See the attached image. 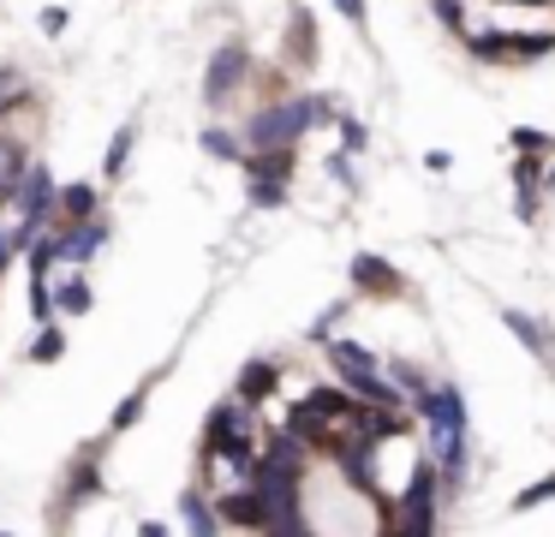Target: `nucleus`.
I'll return each mask as SVG.
<instances>
[{"mask_svg":"<svg viewBox=\"0 0 555 537\" xmlns=\"http://www.w3.org/2000/svg\"><path fill=\"white\" fill-rule=\"evenodd\" d=\"M61 353H66V334H61V322H49V329H37V334H30V346H25V358H30V365H54Z\"/></svg>","mask_w":555,"mask_h":537,"instance_id":"20","label":"nucleus"},{"mask_svg":"<svg viewBox=\"0 0 555 537\" xmlns=\"http://www.w3.org/2000/svg\"><path fill=\"white\" fill-rule=\"evenodd\" d=\"M37 95H30V84H25V72L18 66H0V126L18 114V107H30Z\"/></svg>","mask_w":555,"mask_h":537,"instance_id":"17","label":"nucleus"},{"mask_svg":"<svg viewBox=\"0 0 555 537\" xmlns=\"http://www.w3.org/2000/svg\"><path fill=\"white\" fill-rule=\"evenodd\" d=\"M514 150H550V138L543 131H514Z\"/></svg>","mask_w":555,"mask_h":537,"instance_id":"30","label":"nucleus"},{"mask_svg":"<svg viewBox=\"0 0 555 537\" xmlns=\"http://www.w3.org/2000/svg\"><path fill=\"white\" fill-rule=\"evenodd\" d=\"M335 126H340V155H352V150H364V143H371V131H364V119L340 114Z\"/></svg>","mask_w":555,"mask_h":537,"instance_id":"25","label":"nucleus"},{"mask_svg":"<svg viewBox=\"0 0 555 537\" xmlns=\"http://www.w3.org/2000/svg\"><path fill=\"white\" fill-rule=\"evenodd\" d=\"M335 12H340L347 24H359V30H364V0H335Z\"/></svg>","mask_w":555,"mask_h":537,"instance_id":"29","label":"nucleus"},{"mask_svg":"<svg viewBox=\"0 0 555 537\" xmlns=\"http://www.w3.org/2000/svg\"><path fill=\"white\" fill-rule=\"evenodd\" d=\"M352 286H359V293H376V298H395L400 293V274L388 269V257L359 251V257H352Z\"/></svg>","mask_w":555,"mask_h":537,"instance_id":"12","label":"nucleus"},{"mask_svg":"<svg viewBox=\"0 0 555 537\" xmlns=\"http://www.w3.org/2000/svg\"><path fill=\"white\" fill-rule=\"evenodd\" d=\"M555 48V30H538V36H507V60H531V54H550Z\"/></svg>","mask_w":555,"mask_h":537,"instance_id":"24","label":"nucleus"},{"mask_svg":"<svg viewBox=\"0 0 555 537\" xmlns=\"http://www.w3.org/2000/svg\"><path fill=\"white\" fill-rule=\"evenodd\" d=\"M90 305H96V298H90V281H85V269H66V274H54V317H85Z\"/></svg>","mask_w":555,"mask_h":537,"instance_id":"15","label":"nucleus"},{"mask_svg":"<svg viewBox=\"0 0 555 537\" xmlns=\"http://www.w3.org/2000/svg\"><path fill=\"white\" fill-rule=\"evenodd\" d=\"M543 501H555V472L550 477H531V484L514 496V513H531V508H543Z\"/></svg>","mask_w":555,"mask_h":537,"instance_id":"23","label":"nucleus"},{"mask_svg":"<svg viewBox=\"0 0 555 537\" xmlns=\"http://www.w3.org/2000/svg\"><path fill=\"white\" fill-rule=\"evenodd\" d=\"M197 150L216 155V162H245V138H240V131H228V126H204V131H197Z\"/></svg>","mask_w":555,"mask_h":537,"instance_id":"18","label":"nucleus"},{"mask_svg":"<svg viewBox=\"0 0 555 537\" xmlns=\"http://www.w3.org/2000/svg\"><path fill=\"white\" fill-rule=\"evenodd\" d=\"M25 167H30V150H25V138H13V131L0 126V209H13V197H18V179H25Z\"/></svg>","mask_w":555,"mask_h":537,"instance_id":"11","label":"nucleus"},{"mask_svg":"<svg viewBox=\"0 0 555 537\" xmlns=\"http://www.w3.org/2000/svg\"><path fill=\"white\" fill-rule=\"evenodd\" d=\"M436 489H442L436 465H430V460H418V465L406 472V489H400L395 537H436Z\"/></svg>","mask_w":555,"mask_h":537,"instance_id":"3","label":"nucleus"},{"mask_svg":"<svg viewBox=\"0 0 555 537\" xmlns=\"http://www.w3.org/2000/svg\"><path fill=\"white\" fill-rule=\"evenodd\" d=\"M90 496H102V460L96 453H78V460L66 465V477H61V496H54V525H66Z\"/></svg>","mask_w":555,"mask_h":537,"instance_id":"7","label":"nucleus"},{"mask_svg":"<svg viewBox=\"0 0 555 537\" xmlns=\"http://www.w3.org/2000/svg\"><path fill=\"white\" fill-rule=\"evenodd\" d=\"M257 448H263V436H257V406L221 400L204 418V453H257Z\"/></svg>","mask_w":555,"mask_h":537,"instance_id":"4","label":"nucleus"},{"mask_svg":"<svg viewBox=\"0 0 555 537\" xmlns=\"http://www.w3.org/2000/svg\"><path fill=\"white\" fill-rule=\"evenodd\" d=\"M293 60H317V24L305 7H293Z\"/></svg>","mask_w":555,"mask_h":537,"instance_id":"22","label":"nucleus"},{"mask_svg":"<svg viewBox=\"0 0 555 537\" xmlns=\"http://www.w3.org/2000/svg\"><path fill=\"white\" fill-rule=\"evenodd\" d=\"M144 406H150V388H132L120 406H114V418H108V436H120V430H132L138 418H144Z\"/></svg>","mask_w":555,"mask_h":537,"instance_id":"21","label":"nucleus"},{"mask_svg":"<svg viewBox=\"0 0 555 537\" xmlns=\"http://www.w3.org/2000/svg\"><path fill=\"white\" fill-rule=\"evenodd\" d=\"M328 365H335V376L347 382V394L359 406H376V412H395L406 394L388 382V370H383V358L371 353V346H359V341H328Z\"/></svg>","mask_w":555,"mask_h":537,"instance_id":"2","label":"nucleus"},{"mask_svg":"<svg viewBox=\"0 0 555 537\" xmlns=\"http://www.w3.org/2000/svg\"><path fill=\"white\" fill-rule=\"evenodd\" d=\"M18 263V251H13V227H0V281H7V269Z\"/></svg>","mask_w":555,"mask_h":537,"instance_id":"27","label":"nucleus"},{"mask_svg":"<svg viewBox=\"0 0 555 537\" xmlns=\"http://www.w3.org/2000/svg\"><path fill=\"white\" fill-rule=\"evenodd\" d=\"M502 329L507 334H519V346H526L531 358H555V346H550V334L538 329V322L526 317V310H502Z\"/></svg>","mask_w":555,"mask_h":537,"instance_id":"16","label":"nucleus"},{"mask_svg":"<svg viewBox=\"0 0 555 537\" xmlns=\"http://www.w3.org/2000/svg\"><path fill=\"white\" fill-rule=\"evenodd\" d=\"M335 114V102L328 95H281V102L257 107L251 119H245V155H263V150H293V143L305 138L311 126H323V119Z\"/></svg>","mask_w":555,"mask_h":537,"instance_id":"1","label":"nucleus"},{"mask_svg":"<svg viewBox=\"0 0 555 537\" xmlns=\"http://www.w3.org/2000/svg\"><path fill=\"white\" fill-rule=\"evenodd\" d=\"M132 150H138V126H120V131H114V143H108V155H102V179H126Z\"/></svg>","mask_w":555,"mask_h":537,"instance_id":"19","label":"nucleus"},{"mask_svg":"<svg viewBox=\"0 0 555 537\" xmlns=\"http://www.w3.org/2000/svg\"><path fill=\"white\" fill-rule=\"evenodd\" d=\"M519 7H543V0H519Z\"/></svg>","mask_w":555,"mask_h":537,"instance_id":"32","label":"nucleus"},{"mask_svg":"<svg viewBox=\"0 0 555 537\" xmlns=\"http://www.w3.org/2000/svg\"><path fill=\"white\" fill-rule=\"evenodd\" d=\"M61 233V269H85L90 257H96L102 245H108V215H96V221H78V227H54Z\"/></svg>","mask_w":555,"mask_h":537,"instance_id":"8","label":"nucleus"},{"mask_svg":"<svg viewBox=\"0 0 555 537\" xmlns=\"http://www.w3.org/2000/svg\"><path fill=\"white\" fill-rule=\"evenodd\" d=\"M436 12H442L448 30H466V12H460V0H436Z\"/></svg>","mask_w":555,"mask_h":537,"instance_id":"28","label":"nucleus"},{"mask_svg":"<svg viewBox=\"0 0 555 537\" xmlns=\"http://www.w3.org/2000/svg\"><path fill=\"white\" fill-rule=\"evenodd\" d=\"M0 537H13V532H0Z\"/></svg>","mask_w":555,"mask_h":537,"instance_id":"33","label":"nucleus"},{"mask_svg":"<svg viewBox=\"0 0 555 537\" xmlns=\"http://www.w3.org/2000/svg\"><path fill=\"white\" fill-rule=\"evenodd\" d=\"M96 215H102L96 179H73V186H61V197H54V227H78V221H96Z\"/></svg>","mask_w":555,"mask_h":537,"instance_id":"9","label":"nucleus"},{"mask_svg":"<svg viewBox=\"0 0 555 537\" xmlns=\"http://www.w3.org/2000/svg\"><path fill=\"white\" fill-rule=\"evenodd\" d=\"M245 78H251V48H245V42H221L216 54H209V66H204V102L209 107H228L233 95L245 90Z\"/></svg>","mask_w":555,"mask_h":537,"instance_id":"5","label":"nucleus"},{"mask_svg":"<svg viewBox=\"0 0 555 537\" xmlns=\"http://www.w3.org/2000/svg\"><path fill=\"white\" fill-rule=\"evenodd\" d=\"M138 537H173V532L162 520H144V525H138Z\"/></svg>","mask_w":555,"mask_h":537,"instance_id":"31","label":"nucleus"},{"mask_svg":"<svg viewBox=\"0 0 555 537\" xmlns=\"http://www.w3.org/2000/svg\"><path fill=\"white\" fill-rule=\"evenodd\" d=\"M216 501V513H221V525H233V532H263V496H257L251 484L245 489H228V496H209Z\"/></svg>","mask_w":555,"mask_h":537,"instance_id":"10","label":"nucleus"},{"mask_svg":"<svg viewBox=\"0 0 555 537\" xmlns=\"http://www.w3.org/2000/svg\"><path fill=\"white\" fill-rule=\"evenodd\" d=\"M275 388H281V365H275V358H251V365L240 370V388H233V400H245V406H263Z\"/></svg>","mask_w":555,"mask_h":537,"instance_id":"14","label":"nucleus"},{"mask_svg":"<svg viewBox=\"0 0 555 537\" xmlns=\"http://www.w3.org/2000/svg\"><path fill=\"white\" fill-rule=\"evenodd\" d=\"M37 24H42L49 36H61L66 24H73V12H66V7H42V18H37Z\"/></svg>","mask_w":555,"mask_h":537,"instance_id":"26","label":"nucleus"},{"mask_svg":"<svg viewBox=\"0 0 555 537\" xmlns=\"http://www.w3.org/2000/svg\"><path fill=\"white\" fill-rule=\"evenodd\" d=\"M180 525H185V537H221V532H228V525H221V513H216V501H209L197 484L180 496Z\"/></svg>","mask_w":555,"mask_h":537,"instance_id":"13","label":"nucleus"},{"mask_svg":"<svg viewBox=\"0 0 555 537\" xmlns=\"http://www.w3.org/2000/svg\"><path fill=\"white\" fill-rule=\"evenodd\" d=\"M245 179H251V203L257 209H281L287 203V179H293V150H263L245 155Z\"/></svg>","mask_w":555,"mask_h":537,"instance_id":"6","label":"nucleus"}]
</instances>
